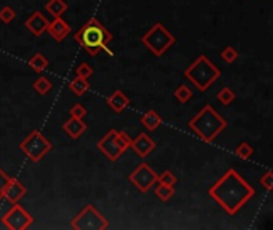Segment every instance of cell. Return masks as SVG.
I'll list each match as a JSON object with an SVG mask.
<instances>
[{
  "instance_id": "6da1fadb",
  "label": "cell",
  "mask_w": 273,
  "mask_h": 230,
  "mask_svg": "<svg viewBox=\"0 0 273 230\" xmlns=\"http://www.w3.org/2000/svg\"><path fill=\"white\" fill-rule=\"evenodd\" d=\"M208 195L228 216H237L241 208L256 195V190L249 182L238 175L237 169L230 168L224 172L222 178L209 187Z\"/></svg>"
},
{
  "instance_id": "7c38bea8",
  "label": "cell",
  "mask_w": 273,
  "mask_h": 230,
  "mask_svg": "<svg viewBox=\"0 0 273 230\" xmlns=\"http://www.w3.org/2000/svg\"><path fill=\"white\" fill-rule=\"evenodd\" d=\"M48 23H50V21H48L45 16H43V13L34 11V13L31 14V18L26 20V27H27V31L31 32L32 35L40 37V35H43V32H47Z\"/></svg>"
},
{
  "instance_id": "ac0fdd59",
  "label": "cell",
  "mask_w": 273,
  "mask_h": 230,
  "mask_svg": "<svg viewBox=\"0 0 273 230\" xmlns=\"http://www.w3.org/2000/svg\"><path fill=\"white\" fill-rule=\"evenodd\" d=\"M45 8H47V11L51 14L53 18H60V16H63V13L67 10V4L64 2V0H48Z\"/></svg>"
},
{
  "instance_id": "603a6c76",
  "label": "cell",
  "mask_w": 273,
  "mask_h": 230,
  "mask_svg": "<svg viewBox=\"0 0 273 230\" xmlns=\"http://www.w3.org/2000/svg\"><path fill=\"white\" fill-rule=\"evenodd\" d=\"M192 96H193V91L187 85H179L176 88V91H174V98L179 101L181 104H185L187 101H190Z\"/></svg>"
},
{
  "instance_id": "9c48e42d",
  "label": "cell",
  "mask_w": 273,
  "mask_h": 230,
  "mask_svg": "<svg viewBox=\"0 0 273 230\" xmlns=\"http://www.w3.org/2000/svg\"><path fill=\"white\" fill-rule=\"evenodd\" d=\"M34 222V216L29 214L20 203H13L11 209L2 218V224L10 230H26Z\"/></svg>"
},
{
  "instance_id": "277c9868",
  "label": "cell",
  "mask_w": 273,
  "mask_h": 230,
  "mask_svg": "<svg viewBox=\"0 0 273 230\" xmlns=\"http://www.w3.org/2000/svg\"><path fill=\"white\" fill-rule=\"evenodd\" d=\"M184 77L189 80L198 91L205 93L219 80L221 70L218 66H214V63H211L205 54H201L185 69Z\"/></svg>"
},
{
  "instance_id": "8992f818",
  "label": "cell",
  "mask_w": 273,
  "mask_h": 230,
  "mask_svg": "<svg viewBox=\"0 0 273 230\" xmlns=\"http://www.w3.org/2000/svg\"><path fill=\"white\" fill-rule=\"evenodd\" d=\"M20 149L32 163H38L53 149V144L38 129H34L31 135L20 142Z\"/></svg>"
},
{
  "instance_id": "ba28073f",
  "label": "cell",
  "mask_w": 273,
  "mask_h": 230,
  "mask_svg": "<svg viewBox=\"0 0 273 230\" xmlns=\"http://www.w3.org/2000/svg\"><path fill=\"white\" fill-rule=\"evenodd\" d=\"M128 179H129V182H131L133 185L138 187V190L141 194H147L152 189V185L157 182L158 175L150 168V165L139 163L131 172H129Z\"/></svg>"
},
{
  "instance_id": "3957f363",
  "label": "cell",
  "mask_w": 273,
  "mask_h": 230,
  "mask_svg": "<svg viewBox=\"0 0 273 230\" xmlns=\"http://www.w3.org/2000/svg\"><path fill=\"white\" fill-rule=\"evenodd\" d=\"M74 37L77 43L83 45V48L90 56H98L101 50H106L109 54H112L107 47V43L112 42V34L96 18L86 21L80 31L75 32Z\"/></svg>"
},
{
  "instance_id": "44dd1931",
  "label": "cell",
  "mask_w": 273,
  "mask_h": 230,
  "mask_svg": "<svg viewBox=\"0 0 273 230\" xmlns=\"http://www.w3.org/2000/svg\"><path fill=\"white\" fill-rule=\"evenodd\" d=\"M32 88H34L40 96H45V94H48V93L51 91L53 83H51L50 79H47V77H38V79L34 82Z\"/></svg>"
},
{
  "instance_id": "ffe728a7",
  "label": "cell",
  "mask_w": 273,
  "mask_h": 230,
  "mask_svg": "<svg viewBox=\"0 0 273 230\" xmlns=\"http://www.w3.org/2000/svg\"><path fill=\"white\" fill-rule=\"evenodd\" d=\"M174 187L172 185H166V184H160L158 182V185L155 187V195L157 198H160L162 201H168L171 200L172 197H174Z\"/></svg>"
},
{
  "instance_id": "2e32d148",
  "label": "cell",
  "mask_w": 273,
  "mask_h": 230,
  "mask_svg": "<svg viewBox=\"0 0 273 230\" xmlns=\"http://www.w3.org/2000/svg\"><path fill=\"white\" fill-rule=\"evenodd\" d=\"M107 106L113 110V112H123L128 106H129V98L122 91V90H115L109 98H107Z\"/></svg>"
},
{
  "instance_id": "e0dca14e",
  "label": "cell",
  "mask_w": 273,
  "mask_h": 230,
  "mask_svg": "<svg viewBox=\"0 0 273 230\" xmlns=\"http://www.w3.org/2000/svg\"><path fill=\"white\" fill-rule=\"evenodd\" d=\"M141 123L144 128L149 129V131H155V129L162 125V117L155 110H147L141 117Z\"/></svg>"
},
{
  "instance_id": "f1b7e54d",
  "label": "cell",
  "mask_w": 273,
  "mask_h": 230,
  "mask_svg": "<svg viewBox=\"0 0 273 230\" xmlns=\"http://www.w3.org/2000/svg\"><path fill=\"white\" fill-rule=\"evenodd\" d=\"M14 18H16V13H14V10L11 7H4L2 10H0V21H2L4 24H10Z\"/></svg>"
},
{
  "instance_id": "52a82bcc",
  "label": "cell",
  "mask_w": 273,
  "mask_h": 230,
  "mask_svg": "<svg viewBox=\"0 0 273 230\" xmlns=\"http://www.w3.org/2000/svg\"><path fill=\"white\" fill-rule=\"evenodd\" d=\"M75 230H104L109 228V221L93 205H86L70 222Z\"/></svg>"
},
{
  "instance_id": "9a60e30c",
  "label": "cell",
  "mask_w": 273,
  "mask_h": 230,
  "mask_svg": "<svg viewBox=\"0 0 273 230\" xmlns=\"http://www.w3.org/2000/svg\"><path fill=\"white\" fill-rule=\"evenodd\" d=\"M64 133L72 138V139H79L85 131H86V123L83 122V119H75L70 117L64 125H63Z\"/></svg>"
},
{
  "instance_id": "7402d4cb",
  "label": "cell",
  "mask_w": 273,
  "mask_h": 230,
  "mask_svg": "<svg viewBox=\"0 0 273 230\" xmlns=\"http://www.w3.org/2000/svg\"><path fill=\"white\" fill-rule=\"evenodd\" d=\"M29 66H31L35 72H43L47 67H48V60L42 53H35L31 60H29Z\"/></svg>"
},
{
  "instance_id": "4316f807",
  "label": "cell",
  "mask_w": 273,
  "mask_h": 230,
  "mask_svg": "<svg viewBox=\"0 0 273 230\" xmlns=\"http://www.w3.org/2000/svg\"><path fill=\"white\" fill-rule=\"evenodd\" d=\"M75 75L80 79H88L93 75V69L88 63H82L75 67Z\"/></svg>"
},
{
  "instance_id": "8fae6325",
  "label": "cell",
  "mask_w": 273,
  "mask_h": 230,
  "mask_svg": "<svg viewBox=\"0 0 273 230\" xmlns=\"http://www.w3.org/2000/svg\"><path fill=\"white\" fill-rule=\"evenodd\" d=\"M155 146H157L155 141L149 135L141 133V135H138V138L134 141L131 139V146H129V147L136 152V155L139 158H146V157L150 155V152L155 149Z\"/></svg>"
},
{
  "instance_id": "5b68a950",
  "label": "cell",
  "mask_w": 273,
  "mask_h": 230,
  "mask_svg": "<svg viewBox=\"0 0 273 230\" xmlns=\"http://www.w3.org/2000/svg\"><path fill=\"white\" fill-rule=\"evenodd\" d=\"M141 42L144 43V47L150 50L152 54L163 56L166 50L176 43V37L172 35L162 23H155L149 31L142 35Z\"/></svg>"
},
{
  "instance_id": "4dcf8cb0",
  "label": "cell",
  "mask_w": 273,
  "mask_h": 230,
  "mask_svg": "<svg viewBox=\"0 0 273 230\" xmlns=\"http://www.w3.org/2000/svg\"><path fill=\"white\" fill-rule=\"evenodd\" d=\"M86 113H88L86 107L82 106V104H79V103L74 104V106H72V109H70V117H75V119H83Z\"/></svg>"
},
{
  "instance_id": "5bb4252c",
  "label": "cell",
  "mask_w": 273,
  "mask_h": 230,
  "mask_svg": "<svg viewBox=\"0 0 273 230\" xmlns=\"http://www.w3.org/2000/svg\"><path fill=\"white\" fill-rule=\"evenodd\" d=\"M47 32H48L56 42H63V40L70 34V26L60 16V18H54L51 23H48Z\"/></svg>"
},
{
  "instance_id": "d4e9b609",
  "label": "cell",
  "mask_w": 273,
  "mask_h": 230,
  "mask_svg": "<svg viewBox=\"0 0 273 230\" xmlns=\"http://www.w3.org/2000/svg\"><path fill=\"white\" fill-rule=\"evenodd\" d=\"M235 154L241 158V160H248V158H251L254 155V149L249 146L248 142H241L240 146L235 149Z\"/></svg>"
},
{
  "instance_id": "7a4b0ae2",
  "label": "cell",
  "mask_w": 273,
  "mask_h": 230,
  "mask_svg": "<svg viewBox=\"0 0 273 230\" xmlns=\"http://www.w3.org/2000/svg\"><path fill=\"white\" fill-rule=\"evenodd\" d=\"M189 128L203 142H212L227 128V120L211 104H206L189 120Z\"/></svg>"
},
{
  "instance_id": "d6986e66",
  "label": "cell",
  "mask_w": 273,
  "mask_h": 230,
  "mask_svg": "<svg viewBox=\"0 0 273 230\" xmlns=\"http://www.w3.org/2000/svg\"><path fill=\"white\" fill-rule=\"evenodd\" d=\"M69 88L75 96H83V94H86V91L90 90V83L86 82V79L75 77L74 80L69 83Z\"/></svg>"
},
{
  "instance_id": "f546056e",
  "label": "cell",
  "mask_w": 273,
  "mask_h": 230,
  "mask_svg": "<svg viewBox=\"0 0 273 230\" xmlns=\"http://www.w3.org/2000/svg\"><path fill=\"white\" fill-rule=\"evenodd\" d=\"M117 142H119V146L120 149L125 152L129 146H131V139H129V136L125 133V131H117Z\"/></svg>"
},
{
  "instance_id": "83f0119b",
  "label": "cell",
  "mask_w": 273,
  "mask_h": 230,
  "mask_svg": "<svg viewBox=\"0 0 273 230\" xmlns=\"http://www.w3.org/2000/svg\"><path fill=\"white\" fill-rule=\"evenodd\" d=\"M157 182H160V184H166V185H172L174 187L176 185V182H178V178L172 175L171 171H163L160 176H158V179H157Z\"/></svg>"
},
{
  "instance_id": "cb8c5ba5",
  "label": "cell",
  "mask_w": 273,
  "mask_h": 230,
  "mask_svg": "<svg viewBox=\"0 0 273 230\" xmlns=\"http://www.w3.org/2000/svg\"><path fill=\"white\" fill-rule=\"evenodd\" d=\"M218 101L221 104L224 106H230L235 101V91H232L228 88V86H225V88H222L219 93H218Z\"/></svg>"
},
{
  "instance_id": "30bf717a",
  "label": "cell",
  "mask_w": 273,
  "mask_h": 230,
  "mask_svg": "<svg viewBox=\"0 0 273 230\" xmlns=\"http://www.w3.org/2000/svg\"><path fill=\"white\" fill-rule=\"evenodd\" d=\"M98 149L109 162H117L119 158L125 154L117 142V129H110L104 138H101L98 142Z\"/></svg>"
},
{
  "instance_id": "d6a6232c",
  "label": "cell",
  "mask_w": 273,
  "mask_h": 230,
  "mask_svg": "<svg viewBox=\"0 0 273 230\" xmlns=\"http://www.w3.org/2000/svg\"><path fill=\"white\" fill-rule=\"evenodd\" d=\"M8 181H10V176L7 175V172L2 168H0V200L4 198V190H5Z\"/></svg>"
},
{
  "instance_id": "4fadbf2b",
  "label": "cell",
  "mask_w": 273,
  "mask_h": 230,
  "mask_svg": "<svg viewBox=\"0 0 273 230\" xmlns=\"http://www.w3.org/2000/svg\"><path fill=\"white\" fill-rule=\"evenodd\" d=\"M26 187L24 184L16 179V178H10L7 187H5V190H4V197L10 201V203H20V200L26 195Z\"/></svg>"
},
{
  "instance_id": "484cf974",
  "label": "cell",
  "mask_w": 273,
  "mask_h": 230,
  "mask_svg": "<svg viewBox=\"0 0 273 230\" xmlns=\"http://www.w3.org/2000/svg\"><path fill=\"white\" fill-rule=\"evenodd\" d=\"M221 60L225 61L227 64H232L238 60V51L233 47H225L221 53Z\"/></svg>"
},
{
  "instance_id": "1f68e13d",
  "label": "cell",
  "mask_w": 273,
  "mask_h": 230,
  "mask_svg": "<svg viewBox=\"0 0 273 230\" xmlns=\"http://www.w3.org/2000/svg\"><path fill=\"white\" fill-rule=\"evenodd\" d=\"M259 182H261V185L265 187V190H271L273 189V172L268 169L264 176H261V179H259Z\"/></svg>"
}]
</instances>
